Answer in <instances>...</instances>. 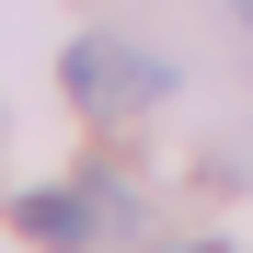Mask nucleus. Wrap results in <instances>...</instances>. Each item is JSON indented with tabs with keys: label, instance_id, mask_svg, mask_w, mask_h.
Listing matches in <instances>:
<instances>
[{
	"label": "nucleus",
	"instance_id": "f257e3e1",
	"mask_svg": "<svg viewBox=\"0 0 253 253\" xmlns=\"http://www.w3.org/2000/svg\"><path fill=\"white\" fill-rule=\"evenodd\" d=\"M58 81H69L92 115H138V104H161V92H173V69H161V58H138V46H115V35H81Z\"/></svg>",
	"mask_w": 253,
	"mask_h": 253
},
{
	"label": "nucleus",
	"instance_id": "f03ea898",
	"mask_svg": "<svg viewBox=\"0 0 253 253\" xmlns=\"http://www.w3.org/2000/svg\"><path fill=\"white\" fill-rule=\"evenodd\" d=\"M12 219H23V242H46V253H81V242H92V219H104V207H92V196H23Z\"/></svg>",
	"mask_w": 253,
	"mask_h": 253
},
{
	"label": "nucleus",
	"instance_id": "7ed1b4c3",
	"mask_svg": "<svg viewBox=\"0 0 253 253\" xmlns=\"http://www.w3.org/2000/svg\"><path fill=\"white\" fill-rule=\"evenodd\" d=\"M230 12H242V23H253V0H230Z\"/></svg>",
	"mask_w": 253,
	"mask_h": 253
},
{
	"label": "nucleus",
	"instance_id": "20e7f679",
	"mask_svg": "<svg viewBox=\"0 0 253 253\" xmlns=\"http://www.w3.org/2000/svg\"><path fill=\"white\" fill-rule=\"evenodd\" d=\"M184 253H219V242H184Z\"/></svg>",
	"mask_w": 253,
	"mask_h": 253
}]
</instances>
